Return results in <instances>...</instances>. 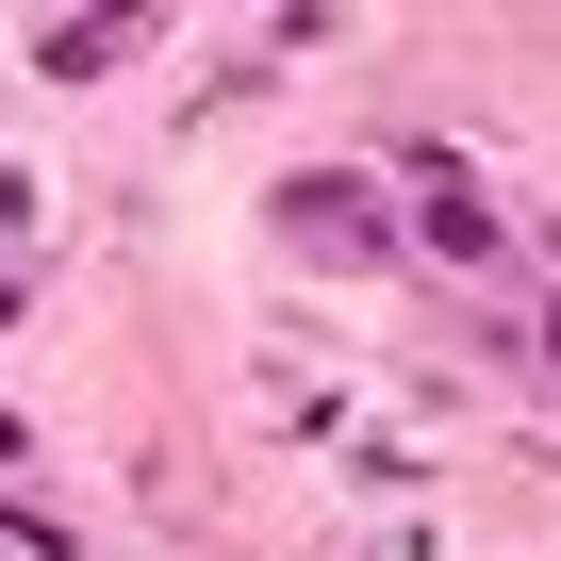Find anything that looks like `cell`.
Returning <instances> with one entry per match:
<instances>
[{"label":"cell","instance_id":"obj_3","mask_svg":"<svg viewBox=\"0 0 561 561\" xmlns=\"http://www.w3.org/2000/svg\"><path fill=\"white\" fill-rule=\"evenodd\" d=\"M116 50H133V18H50V67H67V83H83V67H116Z\"/></svg>","mask_w":561,"mask_h":561},{"label":"cell","instance_id":"obj_1","mask_svg":"<svg viewBox=\"0 0 561 561\" xmlns=\"http://www.w3.org/2000/svg\"><path fill=\"white\" fill-rule=\"evenodd\" d=\"M397 198L430 215V248H446L462 280H495V264H512V231H495V198H479V165H462V149H397Z\"/></svg>","mask_w":561,"mask_h":561},{"label":"cell","instance_id":"obj_4","mask_svg":"<svg viewBox=\"0 0 561 561\" xmlns=\"http://www.w3.org/2000/svg\"><path fill=\"white\" fill-rule=\"evenodd\" d=\"M0 561H67V528H34L18 495H0Z\"/></svg>","mask_w":561,"mask_h":561},{"label":"cell","instance_id":"obj_2","mask_svg":"<svg viewBox=\"0 0 561 561\" xmlns=\"http://www.w3.org/2000/svg\"><path fill=\"white\" fill-rule=\"evenodd\" d=\"M280 231H298V264H397V215H380V182H280Z\"/></svg>","mask_w":561,"mask_h":561}]
</instances>
